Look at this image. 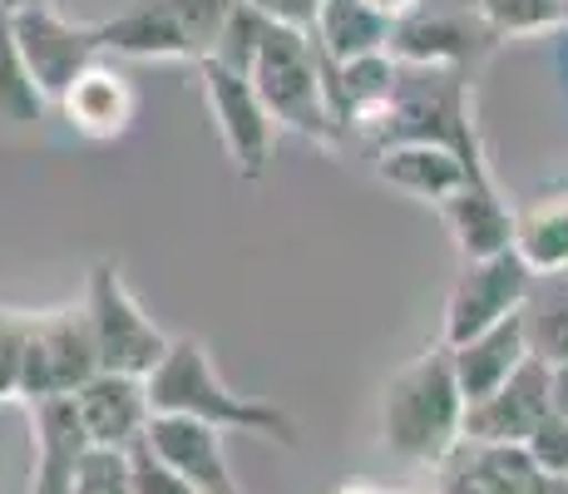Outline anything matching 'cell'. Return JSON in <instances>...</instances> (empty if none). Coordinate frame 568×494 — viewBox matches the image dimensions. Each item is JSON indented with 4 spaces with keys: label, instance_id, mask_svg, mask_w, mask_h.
I'll list each match as a JSON object with an SVG mask.
<instances>
[{
    "label": "cell",
    "instance_id": "obj_25",
    "mask_svg": "<svg viewBox=\"0 0 568 494\" xmlns=\"http://www.w3.org/2000/svg\"><path fill=\"white\" fill-rule=\"evenodd\" d=\"M495 40H524V36H549L568 26L564 0H465Z\"/></svg>",
    "mask_w": 568,
    "mask_h": 494
},
{
    "label": "cell",
    "instance_id": "obj_17",
    "mask_svg": "<svg viewBox=\"0 0 568 494\" xmlns=\"http://www.w3.org/2000/svg\"><path fill=\"white\" fill-rule=\"evenodd\" d=\"M26 411H30V431H36V465H30L26 494H70L74 460L90 445L80 415H74V401L70 395H54V401L26 405Z\"/></svg>",
    "mask_w": 568,
    "mask_h": 494
},
{
    "label": "cell",
    "instance_id": "obj_8",
    "mask_svg": "<svg viewBox=\"0 0 568 494\" xmlns=\"http://www.w3.org/2000/svg\"><path fill=\"white\" fill-rule=\"evenodd\" d=\"M6 10H10V36H16L20 60H26L30 80H36V90L45 94L50 104L70 90L74 74L100 60L94 26H74L50 0H10Z\"/></svg>",
    "mask_w": 568,
    "mask_h": 494
},
{
    "label": "cell",
    "instance_id": "obj_16",
    "mask_svg": "<svg viewBox=\"0 0 568 494\" xmlns=\"http://www.w3.org/2000/svg\"><path fill=\"white\" fill-rule=\"evenodd\" d=\"M94 40H100V54H129V60H189L193 64L189 40H183L169 0H129L119 16L94 20Z\"/></svg>",
    "mask_w": 568,
    "mask_h": 494
},
{
    "label": "cell",
    "instance_id": "obj_7",
    "mask_svg": "<svg viewBox=\"0 0 568 494\" xmlns=\"http://www.w3.org/2000/svg\"><path fill=\"white\" fill-rule=\"evenodd\" d=\"M199 84L233 173L243 183H262L272 169V149H277V124L257 99L253 80L243 70H227L223 60H199Z\"/></svg>",
    "mask_w": 568,
    "mask_h": 494
},
{
    "label": "cell",
    "instance_id": "obj_28",
    "mask_svg": "<svg viewBox=\"0 0 568 494\" xmlns=\"http://www.w3.org/2000/svg\"><path fill=\"white\" fill-rule=\"evenodd\" d=\"M30 316L20 306H0V405L16 401L20 391V361H26V342H30Z\"/></svg>",
    "mask_w": 568,
    "mask_h": 494
},
{
    "label": "cell",
    "instance_id": "obj_23",
    "mask_svg": "<svg viewBox=\"0 0 568 494\" xmlns=\"http://www.w3.org/2000/svg\"><path fill=\"white\" fill-rule=\"evenodd\" d=\"M515 252L534 272H568V189L515 208Z\"/></svg>",
    "mask_w": 568,
    "mask_h": 494
},
{
    "label": "cell",
    "instance_id": "obj_18",
    "mask_svg": "<svg viewBox=\"0 0 568 494\" xmlns=\"http://www.w3.org/2000/svg\"><path fill=\"white\" fill-rule=\"evenodd\" d=\"M440 218L450 228L455 248L465 258H495V252L515 248V208L505 203V193L489 183H465L460 193H450L440 203Z\"/></svg>",
    "mask_w": 568,
    "mask_h": 494
},
{
    "label": "cell",
    "instance_id": "obj_34",
    "mask_svg": "<svg viewBox=\"0 0 568 494\" xmlns=\"http://www.w3.org/2000/svg\"><path fill=\"white\" fill-rule=\"evenodd\" d=\"M336 494H386V490H381V485H366V480H352V485H342Z\"/></svg>",
    "mask_w": 568,
    "mask_h": 494
},
{
    "label": "cell",
    "instance_id": "obj_5",
    "mask_svg": "<svg viewBox=\"0 0 568 494\" xmlns=\"http://www.w3.org/2000/svg\"><path fill=\"white\" fill-rule=\"evenodd\" d=\"M84 316H90L94 351H100V371H124V376H149L163 361L173 336H163L154 326V316L139 306V296L129 292L119 262H94L84 278L80 296Z\"/></svg>",
    "mask_w": 568,
    "mask_h": 494
},
{
    "label": "cell",
    "instance_id": "obj_9",
    "mask_svg": "<svg viewBox=\"0 0 568 494\" xmlns=\"http://www.w3.org/2000/svg\"><path fill=\"white\" fill-rule=\"evenodd\" d=\"M499 40L485 30V20L465 6V0H420L410 16L390 26L386 54L396 64H450V70L475 74Z\"/></svg>",
    "mask_w": 568,
    "mask_h": 494
},
{
    "label": "cell",
    "instance_id": "obj_4",
    "mask_svg": "<svg viewBox=\"0 0 568 494\" xmlns=\"http://www.w3.org/2000/svg\"><path fill=\"white\" fill-rule=\"evenodd\" d=\"M247 80H253V90L262 104H267L277 129H292V134L312 139V144H322L332 153L342 149V129H336L332 109H326L322 60H316L312 40L302 36V30L267 26Z\"/></svg>",
    "mask_w": 568,
    "mask_h": 494
},
{
    "label": "cell",
    "instance_id": "obj_22",
    "mask_svg": "<svg viewBox=\"0 0 568 494\" xmlns=\"http://www.w3.org/2000/svg\"><path fill=\"white\" fill-rule=\"evenodd\" d=\"M524 346L544 366H564L568 361V272H534L529 292L519 306Z\"/></svg>",
    "mask_w": 568,
    "mask_h": 494
},
{
    "label": "cell",
    "instance_id": "obj_37",
    "mask_svg": "<svg viewBox=\"0 0 568 494\" xmlns=\"http://www.w3.org/2000/svg\"><path fill=\"white\" fill-rule=\"evenodd\" d=\"M6 6H10V0H6Z\"/></svg>",
    "mask_w": 568,
    "mask_h": 494
},
{
    "label": "cell",
    "instance_id": "obj_33",
    "mask_svg": "<svg viewBox=\"0 0 568 494\" xmlns=\"http://www.w3.org/2000/svg\"><path fill=\"white\" fill-rule=\"evenodd\" d=\"M366 6H371V10H381V16H386L390 26H396L400 16H410V10L420 6V0H366Z\"/></svg>",
    "mask_w": 568,
    "mask_h": 494
},
{
    "label": "cell",
    "instance_id": "obj_31",
    "mask_svg": "<svg viewBox=\"0 0 568 494\" xmlns=\"http://www.w3.org/2000/svg\"><path fill=\"white\" fill-rule=\"evenodd\" d=\"M247 6L257 10V16H267L272 26H287V30H307L316 26V10H322V0H247Z\"/></svg>",
    "mask_w": 568,
    "mask_h": 494
},
{
    "label": "cell",
    "instance_id": "obj_32",
    "mask_svg": "<svg viewBox=\"0 0 568 494\" xmlns=\"http://www.w3.org/2000/svg\"><path fill=\"white\" fill-rule=\"evenodd\" d=\"M549 411L568 421V361L564 366H549Z\"/></svg>",
    "mask_w": 568,
    "mask_h": 494
},
{
    "label": "cell",
    "instance_id": "obj_27",
    "mask_svg": "<svg viewBox=\"0 0 568 494\" xmlns=\"http://www.w3.org/2000/svg\"><path fill=\"white\" fill-rule=\"evenodd\" d=\"M70 494H134V485H129V460H124V450L84 445V455L74 460Z\"/></svg>",
    "mask_w": 568,
    "mask_h": 494
},
{
    "label": "cell",
    "instance_id": "obj_12",
    "mask_svg": "<svg viewBox=\"0 0 568 494\" xmlns=\"http://www.w3.org/2000/svg\"><path fill=\"white\" fill-rule=\"evenodd\" d=\"M549 415V366L544 361H524L505 386H495L489 395L465 405V425L460 441L479 445H524L529 431Z\"/></svg>",
    "mask_w": 568,
    "mask_h": 494
},
{
    "label": "cell",
    "instance_id": "obj_10",
    "mask_svg": "<svg viewBox=\"0 0 568 494\" xmlns=\"http://www.w3.org/2000/svg\"><path fill=\"white\" fill-rule=\"evenodd\" d=\"M529 282H534V268L519 258L515 248L495 252V258H465L460 278L450 282V296H445L440 342L460 346V342H469V336L485 332V326L505 322L509 312L524 306Z\"/></svg>",
    "mask_w": 568,
    "mask_h": 494
},
{
    "label": "cell",
    "instance_id": "obj_19",
    "mask_svg": "<svg viewBox=\"0 0 568 494\" xmlns=\"http://www.w3.org/2000/svg\"><path fill=\"white\" fill-rule=\"evenodd\" d=\"M524 361H529V346H524L519 312H509L505 322L485 326L479 336H469V342L450 346V366H455V381H460L465 405L479 401V395H489L495 386H505V381L515 376Z\"/></svg>",
    "mask_w": 568,
    "mask_h": 494
},
{
    "label": "cell",
    "instance_id": "obj_11",
    "mask_svg": "<svg viewBox=\"0 0 568 494\" xmlns=\"http://www.w3.org/2000/svg\"><path fill=\"white\" fill-rule=\"evenodd\" d=\"M435 494H568V480L544 475L524 445L460 441L435 465Z\"/></svg>",
    "mask_w": 568,
    "mask_h": 494
},
{
    "label": "cell",
    "instance_id": "obj_29",
    "mask_svg": "<svg viewBox=\"0 0 568 494\" xmlns=\"http://www.w3.org/2000/svg\"><path fill=\"white\" fill-rule=\"evenodd\" d=\"M524 455H529L544 475L568 480V421L564 415H554V411L544 415V421L529 431V441H524Z\"/></svg>",
    "mask_w": 568,
    "mask_h": 494
},
{
    "label": "cell",
    "instance_id": "obj_2",
    "mask_svg": "<svg viewBox=\"0 0 568 494\" xmlns=\"http://www.w3.org/2000/svg\"><path fill=\"white\" fill-rule=\"evenodd\" d=\"M386 144H440L460 153L475 183H489L485 144L475 124V74L450 64H396V94L381 119V134L371 149Z\"/></svg>",
    "mask_w": 568,
    "mask_h": 494
},
{
    "label": "cell",
    "instance_id": "obj_15",
    "mask_svg": "<svg viewBox=\"0 0 568 494\" xmlns=\"http://www.w3.org/2000/svg\"><path fill=\"white\" fill-rule=\"evenodd\" d=\"M54 109H60L64 124L80 139L109 144V139L129 134V124H134V114H139V94H134V84H129V74L100 54L90 70L74 74V84L54 99Z\"/></svg>",
    "mask_w": 568,
    "mask_h": 494
},
{
    "label": "cell",
    "instance_id": "obj_36",
    "mask_svg": "<svg viewBox=\"0 0 568 494\" xmlns=\"http://www.w3.org/2000/svg\"><path fill=\"white\" fill-rule=\"evenodd\" d=\"M564 10H568V0H564Z\"/></svg>",
    "mask_w": 568,
    "mask_h": 494
},
{
    "label": "cell",
    "instance_id": "obj_20",
    "mask_svg": "<svg viewBox=\"0 0 568 494\" xmlns=\"http://www.w3.org/2000/svg\"><path fill=\"white\" fill-rule=\"evenodd\" d=\"M376 179L390 189L425 198V203L440 208L450 193H460L469 179V169L460 163V153L440 149V144H386L376 149Z\"/></svg>",
    "mask_w": 568,
    "mask_h": 494
},
{
    "label": "cell",
    "instance_id": "obj_35",
    "mask_svg": "<svg viewBox=\"0 0 568 494\" xmlns=\"http://www.w3.org/2000/svg\"><path fill=\"white\" fill-rule=\"evenodd\" d=\"M386 494H435V485H390Z\"/></svg>",
    "mask_w": 568,
    "mask_h": 494
},
{
    "label": "cell",
    "instance_id": "obj_3",
    "mask_svg": "<svg viewBox=\"0 0 568 494\" xmlns=\"http://www.w3.org/2000/svg\"><path fill=\"white\" fill-rule=\"evenodd\" d=\"M465 425V395L450 366V346L435 342L386 381L381 395V445L396 460L435 470L455 445Z\"/></svg>",
    "mask_w": 568,
    "mask_h": 494
},
{
    "label": "cell",
    "instance_id": "obj_13",
    "mask_svg": "<svg viewBox=\"0 0 568 494\" xmlns=\"http://www.w3.org/2000/svg\"><path fill=\"white\" fill-rule=\"evenodd\" d=\"M144 445L154 450L163 465L173 470L179 480H189L199 494H243L227 470L223 455V431L193 421V415H173V411H154L149 415Z\"/></svg>",
    "mask_w": 568,
    "mask_h": 494
},
{
    "label": "cell",
    "instance_id": "obj_6",
    "mask_svg": "<svg viewBox=\"0 0 568 494\" xmlns=\"http://www.w3.org/2000/svg\"><path fill=\"white\" fill-rule=\"evenodd\" d=\"M100 371V351H94L90 316L80 302L50 306V312L30 316V342L20 361V405H40L54 395H74L84 381Z\"/></svg>",
    "mask_w": 568,
    "mask_h": 494
},
{
    "label": "cell",
    "instance_id": "obj_21",
    "mask_svg": "<svg viewBox=\"0 0 568 494\" xmlns=\"http://www.w3.org/2000/svg\"><path fill=\"white\" fill-rule=\"evenodd\" d=\"M307 40L326 64H346V60H362V54H386L390 20L381 10H371L366 0H322Z\"/></svg>",
    "mask_w": 568,
    "mask_h": 494
},
{
    "label": "cell",
    "instance_id": "obj_1",
    "mask_svg": "<svg viewBox=\"0 0 568 494\" xmlns=\"http://www.w3.org/2000/svg\"><path fill=\"white\" fill-rule=\"evenodd\" d=\"M149 386V405L154 411H173V415H193V421L213 425V431H233V435H257V441H272L282 450L302 445V425L292 411L272 401H257V395L233 391L223 376H217L213 356L199 336H173L163 361L144 376Z\"/></svg>",
    "mask_w": 568,
    "mask_h": 494
},
{
    "label": "cell",
    "instance_id": "obj_24",
    "mask_svg": "<svg viewBox=\"0 0 568 494\" xmlns=\"http://www.w3.org/2000/svg\"><path fill=\"white\" fill-rule=\"evenodd\" d=\"M45 109H50V99L30 80L26 60H20V50H16V36H10V10H6V0H0V124L30 129L45 119Z\"/></svg>",
    "mask_w": 568,
    "mask_h": 494
},
{
    "label": "cell",
    "instance_id": "obj_14",
    "mask_svg": "<svg viewBox=\"0 0 568 494\" xmlns=\"http://www.w3.org/2000/svg\"><path fill=\"white\" fill-rule=\"evenodd\" d=\"M70 401L84 425V441L104 450L139 445L149 431V415H154L144 376H124V371H94Z\"/></svg>",
    "mask_w": 568,
    "mask_h": 494
},
{
    "label": "cell",
    "instance_id": "obj_26",
    "mask_svg": "<svg viewBox=\"0 0 568 494\" xmlns=\"http://www.w3.org/2000/svg\"><path fill=\"white\" fill-rule=\"evenodd\" d=\"M237 6H243V0H169L173 20H179L183 40H189L193 64L213 60L217 40H223V30H227V20H233Z\"/></svg>",
    "mask_w": 568,
    "mask_h": 494
},
{
    "label": "cell",
    "instance_id": "obj_30",
    "mask_svg": "<svg viewBox=\"0 0 568 494\" xmlns=\"http://www.w3.org/2000/svg\"><path fill=\"white\" fill-rule=\"evenodd\" d=\"M124 460H129V485H134V494H199V490L189 485V480L173 475V470L163 465V460H159L144 441L129 445Z\"/></svg>",
    "mask_w": 568,
    "mask_h": 494
}]
</instances>
